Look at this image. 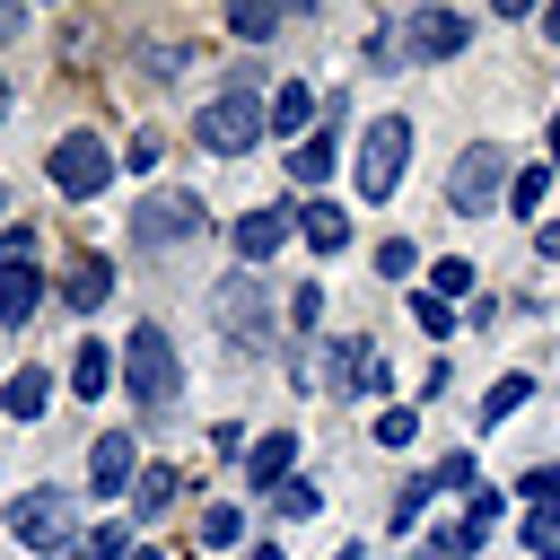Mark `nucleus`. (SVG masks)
<instances>
[{"instance_id":"f257e3e1","label":"nucleus","mask_w":560,"mask_h":560,"mask_svg":"<svg viewBox=\"0 0 560 560\" xmlns=\"http://www.w3.org/2000/svg\"><path fill=\"white\" fill-rule=\"evenodd\" d=\"M192 131H201V149L245 158V149L271 131V96H262V79H254V70H236V79H228V88L201 105V122H192Z\"/></svg>"},{"instance_id":"f03ea898","label":"nucleus","mask_w":560,"mask_h":560,"mask_svg":"<svg viewBox=\"0 0 560 560\" xmlns=\"http://www.w3.org/2000/svg\"><path fill=\"white\" fill-rule=\"evenodd\" d=\"M122 385H131V402H140L149 420H166V411H175V394H184V368H175V341H166L158 324H140V332L122 341Z\"/></svg>"},{"instance_id":"7ed1b4c3","label":"nucleus","mask_w":560,"mask_h":560,"mask_svg":"<svg viewBox=\"0 0 560 560\" xmlns=\"http://www.w3.org/2000/svg\"><path fill=\"white\" fill-rule=\"evenodd\" d=\"M402 166H411V122L402 114H376L368 140H359V201H394Z\"/></svg>"},{"instance_id":"20e7f679","label":"nucleus","mask_w":560,"mask_h":560,"mask_svg":"<svg viewBox=\"0 0 560 560\" xmlns=\"http://www.w3.org/2000/svg\"><path fill=\"white\" fill-rule=\"evenodd\" d=\"M499 192H508V149H499V140H472V149L455 158V175H446V210H455V219H490Z\"/></svg>"},{"instance_id":"39448f33","label":"nucleus","mask_w":560,"mask_h":560,"mask_svg":"<svg viewBox=\"0 0 560 560\" xmlns=\"http://www.w3.org/2000/svg\"><path fill=\"white\" fill-rule=\"evenodd\" d=\"M210 315H219L228 350H262V341H271V298H262L254 271H228V280L210 289Z\"/></svg>"},{"instance_id":"423d86ee","label":"nucleus","mask_w":560,"mask_h":560,"mask_svg":"<svg viewBox=\"0 0 560 560\" xmlns=\"http://www.w3.org/2000/svg\"><path fill=\"white\" fill-rule=\"evenodd\" d=\"M44 175H52L70 201H88V192H105L114 158H105V140H96V131H61V140H52V158H44Z\"/></svg>"},{"instance_id":"0eeeda50","label":"nucleus","mask_w":560,"mask_h":560,"mask_svg":"<svg viewBox=\"0 0 560 560\" xmlns=\"http://www.w3.org/2000/svg\"><path fill=\"white\" fill-rule=\"evenodd\" d=\"M472 44V18L464 9H411V26H402V52L411 61H455Z\"/></svg>"},{"instance_id":"6e6552de","label":"nucleus","mask_w":560,"mask_h":560,"mask_svg":"<svg viewBox=\"0 0 560 560\" xmlns=\"http://www.w3.org/2000/svg\"><path fill=\"white\" fill-rule=\"evenodd\" d=\"M192 228H201V201H192V192H149V201L131 210V236H140V245H184Z\"/></svg>"},{"instance_id":"1a4fd4ad","label":"nucleus","mask_w":560,"mask_h":560,"mask_svg":"<svg viewBox=\"0 0 560 560\" xmlns=\"http://www.w3.org/2000/svg\"><path fill=\"white\" fill-rule=\"evenodd\" d=\"M9 534L35 542V551H52V542L70 534V499H61V490H26V499L9 508Z\"/></svg>"},{"instance_id":"9d476101","label":"nucleus","mask_w":560,"mask_h":560,"mask_svg":"<svg viewBox=\"0 0 560 560\" xmlns=\"http://www.w3.org/2000/svg\"><path fill=\"white\" fill-rule=\"evenodd\" d=\"M228 236H236V254H245V262H271V254H280V245L298 236V219H289L280 201H262V210H245V219H236Z\"/></svg>"},{"instance_id":"9b49d317","label":"nucleus","mask_w":560,"mask_h":560,"mask_svg":"<svg viewBox=\"0 0 560 560\" xmlns=\"http://www.w3.org/2000/svg\"><path fill=\"white\" fill-rule=\"evenodd\" d=\"M131 464H140V438L131 429H105L96 446H88V481L114 499V490H131Z\"/></svg>"},{"instance_id":"f8f14e48","label":"nucleus","mask_w":560,"mask_h":560,"mask_svg":"<svg viewBox=\"0 0 560 560\" xmlns=\"http://www.w3.org/2000/svg\"><path fill=\"white\" fill-rule=\"evenodd\" d=\"M289 464H298V438H289V429H271V438H254V455H245V481L271 499V490L289 481Z\"/></svg>"},{"instance_id":"ddd939ff","label":"nucleus","mask_w":560,"mask_h":560,"mask_svg":"<svg viewBox=\"0 0 560 560\" xmlns=\"http://www.w3.org/2000/svg\"><path fill=\"white\" fill-rule=\"evenodd\" d=\"M298 236H306L315 254H341V245H350V210H341V201H306V210H298Z\"/></svg>"},{"instance_id":"4468645a","label":"nucleus","mask_w":560,"mask_h":560,"mask_svg":"<svg viewBox=\"0 0 560 560\" xmlns=\"http://www.w3.org/2000/svg\"><path fill=\"white\" fill-rule=\"evenodd\" d=\"M35 298H44L35 262H0V324H26V315H35Z\"/></svg>"},{"instance_id":"2eb2a0df","label":"nucleus","mask_w":560,"mask_h":560,"mask_svg":"<svg viewBox=\"0 0 560 560\" xmlns=\"http://www.w3.org/2000/svg\"><path fill=\"white\" fill-rule=\"evenodd\" d=\"M61 298H70V306H79V315H96V306H105V298H114V271H105V262H96V254H88V262H70V280H61Z\"/></svg>"},{"instance_id":"dca6fc26","label":"nucleus","mask_w":560,"mask_h":560,"mask_svg":"<svg viewBox=\"0 0 560 560\" xmlns=\"http://www.w3.org/2000/svg\"><path fill=\"white\" fill-rule=\"evenodd\" d=\"M105 385H114V359H105V341H79V350H70V394H79V402H96Z\"/></svg>"},{"instance_id":"f3484780","label":"nucleus","mask_w":560,"mask_h":560,"mask_svg":"<svg viewBox=\"0 0 560 560\" xmlns=\"http://www.w3.org/2000/svg\"><path fill=\"white\" fill-rule=\"evenodd\" d=\"M44 402H52V376H44V368H18V376H9V394H0V411H9V420H35Z\"/></svg>"},{"instance_id":"a211bd4d","label":"nucleus","mask_w":560,"mask_h":560,"mask_svg":"<svg viewBox=\"0 0 560 560\" xmlns=\"http://www.w3.org/2000/svg\"><path fill=\"white\" fill-rule=\"evenodd\" d=\"M332 158H341V149H332V131H315V140H298V149H289V175H298V184H324V175H332Z\"/></svg>"},{"instance_id":"6ab92c4d","label":"nucleus","mask_w":560,"mask_h":560,"mask_svg":"<svg viewBox=\"0 0 560 560\" xmlns=\"http://www.w3.org/2000/svg\"><path fill=\"white\" fill-rule=\"evenodd\" d=\"M228 26H236L245 44H262V35H280V9H271V0H236V9H228Z\"/></svg>"},{"instance_id":"aec40b11","label":"nucleus","mask_w":560,"mask_h":560,"mask_svg":"<svg viewBox=\"0 0 560 560\" xmlns=\"http://www.w3.org/2000/svg\"><path fill=\"white\" fill-rule=\"evenodd\" d=\"M472 280H481V271H472L464 254H446V262H429V298H446V306H455V298H464Z\"/></svg>"},{"instance_id":"412c9836","label":"nucleus","mask_w":560,"mask_h":560,"mask_svg":"<svg viewBox=\"0 0 560 560\" xmlns=\"http://www.w3.org/2000/svg\"><path fill=\"white\" fill-rule=\"evenodd\" d=\"M131 499H140V516H158V508H175V472H166V464H149V472L131 481Z\"/></svg>"},{"instance_id":"4be33fe9","label":"nucleus","mask_w":560,"mask_h":560,"mask_svg":"<svg viewBox=\"0 0 560 560\" xmlns=\"http://www.w3.org/2000/svg\"><path fill=\"white\" fill-rule=\"evenodd\" d=\"M271 508H280V516H315V508H324V490H315L306 472H289V481L271 490Z\"/></svg>"},{"instance_id":"5701e85b","label":"nucleus","mask_w":560,"mask_h":560,"mask_svg":"<svg viewBox=\"0 0 560 560\" xmlns=\"http://www.w3.org/2000/svg\"><path fill=\"white\" fill-rule=\"evenodd\" d=\"M298 122H306V88H298V79H280V96H271V131L289 140Z\"/></svg>"},{"instance_id":"b1692460","label":"nucleus","mask_w":560,"mask_h":560,"mask_svg":"<svg viewBox=\"0 0 560 560\" xmlns=\"http://www.w3.org/2000/svg\"><path fill=\"white\" fill-rule=\"evenodd\" d=\"M525 394H534V376H499V385L481 394V420H508V411H516Z\"/></svg>"},{"instance_id":"393cba45","label":"nucleus","mask_w":560,"mask_h":560,"mask_svg":"<svg viewBox=\"0 0 560 560\" xmlns=\"http://www.w3.org/2000/svg\"><path fill=\"white\" fill-rule=\"evenodd\" d=\"M525 499H534V516H560V472L534 464V472H525Z\"/></svg>"},{"instance_id":"a878e982","label":"nucleus","mask_w":560,"mask_h":560,"mask_svg":"<svg viewBox=\"0 0 560 560\" xmlns=\"http://www.w3.org/2000/svg\"><path fill=\"white\" fill-rule=\"evenodd\" d=\"M411 324H420V332H455V306H446V298H429V289H420V298H411Z\"/></svg>"},{"instance_id":"bb28decb","label":"nucleus","mask_w":560,"mask_h":560,"mask_svg":"<svg viewBox=\"0 0 560 560\" xmlns=\"http://www.w3.org/2000/svg\"><path fill=\"white\" fill-rule=\"evenodd\" d=\"M429 490H472V455H438L429 464Z\"/></svg>"},{"instance_id":"cd10ccee","label":"nucleus","mask_w":560,"mask_h":560,"mask_svg":"<svg viewBox=\"0 0 560 560\" xmlns=\"http://www.w3.org/2000/svg\"><path fill=\"white\" fill-rule=\"evenodd\" d=\"M411 262H420V245H402V236L376 245V271H385V280H411Z\"/></svg>"},{"instance_id":"c85d7f7f","label":"nucleus","mask_w":560,"mask_h":560,"mask_svg":"<svg viewBox=\"0 0 560 560\" xmlns=\"http://www.w3.org/2000/svg\"><path fill=\"white\" fill-rule=\"evenodd\" d=\"M236 534H245L236 508H201V542H236Z\"/></svg>"},{"instance_id":"c756f323","label":"nucleus","mask_w":560,"mask_h":560,"mask_svg":"<svg viewBox=\"0 0 560 560\" xmlns=\"http://www.w3.org/2000/svg\"><path fill=\"white\" fill-rule=\"evenodd\" d=\"M122 551H131V542H122V525H96V534L79 542V560H122Z\"/></svg>"},{"instance_id":"7c9ffc66","label":"nucleus","mask_w":560,"mask_h":560,"mask_svg":"<svg viewBox=\"0 0 560 560\" xmlns=\"http://www.w3.org/2000/svg\"><path fill=\"white\" fill-rule=\"evenodd\" d=\"M508 201H516V210H542V166H525V175H508Z\"/></svg>"},{"instance_id":"2f4dec72","label":"nucleus","mask_w":560,"mask_h":560,"mask_svg":"<svg viewBox=\"0 0 560 560\" xmlns=\"http://www.w3.org/2000/svg\"><path fill=\"white\" fill-rule=\"evenodd\" d=\"M289 315H298V324H315V315H324V289H315V280H298V289H289Z\"/></svg>"},{"instance_id":"473e14b6","label":"nucleus","mask_w":560,"mask_h":560,"mask_svg":"<svg viewBox=\"0 0 560 560\" xmlns=\"http://www.w3.org/2000/svg\"><path fill=\"white\" fill-rule=\"evenodd\" d=\"M122 166H131V175H149V166H158V131H140V140L122 149Z\"/></svg>"},{"instance_id":"72a5a7b5","label":"nucleus","mask_w":560,"mask_h":560,"mask_svg":"<svg viewBox=\"0 0 560 560\" xmlns=\"http://www.w3.org/2000/svg\"><path fill=\"white\" fill-rule=\"evenodd\" d=\"M411 429H420L411 411H385V420H376V438H385V446H411Z\"/></svg>"},{"instance_id":"f704fd0d","label":"nucleus","mask_w":560,"mask_h":560,"mask_svg":"<svg viewBox=\"0 0 560 560\" xmlns=\"http://www.w3.org/2000/svg\"><path fill=\"white\" fill-rule=\"evenodd\" d=\"M210 455H245V429L236 420H210Z\"/></svg>"},{"instance_id":"c9c22d12","label":"nucleus","mask_w":560,"mask_h":560,"mask_svg":"<svg viewBox=\"0 0 560 560\" xmlns=\"http://www.w3.org/2000/svg\"><path fill=\"white\" fill-rule=\"evenodd\" d=\"M35 254V228H0V262H26Z\"/></svg>"},{"instance_id":"e433bc0d","label":"nucleus","mask_w":560,"mask_h":560,"mask_svg":"<svg viewBox=\"0 0 560 560\" xmlns=\"http://www.w3.org/2000/svg\"><path fill=\"white\" fill-rule=\"evenodd\" d=\"M534 245H542V262H560V219H542V228H534Z\"/></svg>"},{"instance_id":"4c0bfd02","label":"nucleus","mask_w":560,"mask_h":560,"mask_svg":"<svg viewBox=\"0 0 560 560\" xmlns=\"http://www.w3.org/2000/svg\"><path fill=\"white\" fill-rule=\"evenodd\" d=\"M245 560H289V551H280V542H254V551H245Z\"/></svg>"},{"instance_id":"58836bf2","label":"nucleus","mask_w":560,"mask_h":560,"mask_svg":"<svg viewBox=\"0 0 560 560\" xmlns=\"http://www.w3.org/2000/svg\"><path fill=\"white\" fill-rule=\"evenodd\" d=\"M9 35H18V9H0V44H9Z\"/></svg>"},{"instance_id":"ea45409f","label":"nucleus","mask_w":560,"mask_h":560,"mask_svg":"<svg viewBox=\"0 0 560 560\" xmlns=\"http://www.w3.org/2000/svg\"><path fill=\"white\" fill-rule=\"evenodd\" d=\"M542 35H551V44H560V9H542Z\"/></svg>"},{"instance_id":"a19ab883","label":"nucleus","mask_w":560,"mask_h":560,"mask_svg":"<svg viewBox=\"0 0 560 560\" xmlns=\"http://www.w3.org/2000/svg\"><path fill=\"white\" fill-rule=\"evenodd\" d=\"M122 560H166V551H149V542H140V551H122Z\"/></svg>"},{"instance_id":"79ce46f5","label":"nucleus","mask_w":560,"mask_h":560,"mask_svg":"<svg viewBox=\"0 0 560 560\" xmlns=\"http://www.w3.org/2000/svg\"><path fill=\"white\" fill-rule=\"evenodd\" d=\"M551 158H560V114H551Z\"/></svg>"},{"instance_id":"37998d69","label":"nucleus","mask_w":560,"mask_h":560,"mask_svg":"<svg viewBox=\"0 0 560 560\" xmlns=\"http://www.w3.org/2000/svg\"><path fill=\"white\" fill-rule=\"evenodd\" d=\"M429 560H455V551H446V542H438V551H429Z\"/></svg>"},{"instance_id":"c03bdc74","label":"nucleus","mask_w":560,"mask_h":560,"mask_svg":"<svg viewBox=\"0 0 560 560\" xmlns=\"http://www.w3.org/2000/svg\"><path fill=\"white\" fill-rule=\"evenodd\" d=\"M0 114H9V79H0Z\"/></svg>"},{"instance_id":"a18cd8bd","label":"nucleus","mask_w":560,"mask_h":560,"mask_svg":"<svg viewBox=\"0 0 560 560\" xmlns=\"http://www.w3.org/2000/svg\"><path fill=\"white\" fill-rule=\"evenodd\" d=\"M0 210H9V201H0Z\"/></svg>"}]
</instances>
